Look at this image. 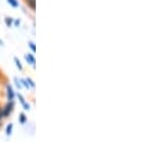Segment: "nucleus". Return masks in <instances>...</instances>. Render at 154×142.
Instances as JSON below:
<instances>
[{"label": "nucleus", "mask_w": 154, "mask_h": 142, "mask_svg": "<svg viewBox=\"0 0 154 142\" xmlns=\"http://www.w3.org/2000/svg\"><path fill=\"white\" fill-rule=\"evenodd\" d=\"M12 109H13V100H10V104H8L7 106L5 107V110L2 111V113H4V116H8V115L11 113V111H12Z\"/></svg>", "instance_id": "obj_1"}, {"label": "nucleus", "mask_w": 154, "mask_h": 142, "mask_svg": "<svg viewBox=\"0 0 154 142\" xmlns=\"http://www.w3.org/2000/svg\"><path fill=\"white\" fill-rule=\"evenodd\" d=\"M25 59H26V61L32 66V67H35V63H36V61H35V57L31 55V54H26L25 55Z\"/></svg>", "instance_id": "obj_2"}, {"label": "nucleus", "mask_w": 154, "mask_h": 142, "mask_svg": "<svg viewBox=\"0 0 154 142\" xmlns=\"http://www.w3.org/2000/svg\"><path fill=\"white\" fill-rule=\"evenodd\" d=\"M13 97H14L13 90L10 85H7V98H8V100H13Z\"/></svg>", "instance_id": "obj_3"}, {"label": "nucleus", "mask_w": 154, "mask_h": 142, "mask_svg": "<svg viewBox=\"0 0 154 142\" xmlns=\"http://www.w3.org/2000/svg\"><path fill=\"white\" fill-rule=\"evenodd\" d=\"M25 2H26V5H28L32 11H35V8H36V0H25Z\"/></svg>", "instance_id": "obj_4"}, {"label": "nucleus", "mask_w": 154, "mask_h": 142, "mask_svg": "<svg viewBox=\"0 0 154 142\" xmlns=\"http://www.w3.org/2000/svg\"><path fill=\"white\" fill-rule=\"evenodd\" d=\"M18 98H19V100H20L22 105H23V107H24L25 110H29V109H30L29 104H26V103H25V100H24V98H23V96H22V94H18Z\"/></svg>", "instance_id": "obj_5"}, {"label": "nucleus", "mask_w": 154, "mask_h": 142, "mask_svg": "<svg viewBox=\"0 0 154 142\" xmlns=\"http://www.w3.org/2000/svg\"><path fill=\"white\" fill-rule=\"evenodd\" d=\"M12 129H13V124L12 123H10L8 125H7V128H6V135H11L12 134Z\"/></svg>", "instance_id": "obj_6"}, {"label": "nucleus", "mask_w": 154, "mask_h": 142, "mask_svg": "<svg viewBox=\"0 0 154 142\" xmlns=\"http://www.w3.org/2000/svg\"><path fill=\"white\" fill-rule=\"evenodd\" d=\"M7 2H8L13 8L18 7V1H17V0H7Z\"/></svg>", "instance_id": "obj_7"}, {"label": "nucleus", "mask_w": 154, "mask_h": 142, "mask_svg": "<svg viewBox=\"0 0 154 142\" xmlns=\"http://www.w3.org/2000/svg\"><path fill=\"white\" fill-rule=\"evenodd\" d=\"M14 62H16V66L18 67V69H19V71H22V69H23V66H22L20 61H19V60H18L17 57H14Z\"/></svg>", "instance_id": "obj_8"}, {"label": "nucleus", "mask_w": 154, "mask_h": 142, "mask_svg": "<svg viewBox=\"0 0 154 142\" xmlns=\"http://www.w3.org/2000/svg\"><path fill=\"white\" fill-rule=\"evenodd\" d=\"M5 23H6V25H7V26H12L13 20H12L11 18H5Z\"/></svg>", "instance_id": "obj_9"}, {"label": "nucleus", "mask_w": 154, "mask_h": 142, "mask_svg": "<svg viewBox=\"0 0 154 142\" xmlns=\"http://www.w3.org/2000/svg\"><path fill=\"white\" fill-rule=\"evenodd\" d=\"M29 47H30V49L32 50V53H36V45H35L34 42H30V43H29Z\"/></svg>", "instance_id": "obj_10"}, {"label": "nucleus", "mask_w": 154, "mask_h": 142, "mask_svg": "<svg viewBox=\"0 0 154 142\" xmlns=\"http://www.w3.org/2000/svg\"><path fill=\"white\" fill-rule=\"evenodd\" d=\"M19 119H20V123H22V124H24V123L26 122V117H25V115H23V113H22V115L19 116Z\"/></svg>", "instance_id": "obj_11"}, {"label": "nucleus", "mask_w": 154, "mask_h": 142, "mask_svg": "<svg viewBox=\"0 0 154 142\" xmlns=\"http://www.w3.org/2000/svg\"><path fill=\"white\" fill-rule=\"evenodd\" d=\"M26 81H28L29 86H31V87H35V82H34V81H32L30 78H28V79H26Z\"/></svg>", "instance_id": "obj_12"}, {"label": "nucleus", "mask_w": 154, "mask_h": 142, "mask_svg": "<svg viewBox=\"0 0 154 142\" xmlns=\"http://www.w3.org/2000/svg\"><path fill=\"white\" fill-rule=\"evenodd\" d=\"M14 81H16V85H17V87H18V88H20V87H22V85L19 84V80L16 78V79H14Z\"/></svg>", "instance_id": "obj_13"}, {"label": "nucleus", "mask_w": 154, "mask_h": 142, "mask_svg": "<svg viewBox=\"0 0 154 142\" xmlns=\"http://www.w3.org/2000/svg\"><path fill=\"white\" fill-rule=\"evenodd\" d=\"M22 82H23V85H24L25 87H28V88H29V84H28V81H26V80H22Z\"/></svg>", "instance_id": "obj_14"}, {"label": "nucleus", "mask_w": 154, "mask_h": 142, "mask_svg": "<svg viewBox=\"0 0 154 142\" xmlns=\"http://www.w3.org/2000/svg\"><path fill=\"white\" fill-rule=\"evenodd\" d=\"M19 24H20V20L18 19V20H14V25L16 26H19Z\"/></svg>", "instance_id": "obj_15"}, {"label": "nucleus", "mask_w": 154, "mask_h": 142, "mask_svg": "<svg viewBox=\"0 0 154 142\" xmlns=\"http://www.w3.org/2000/svg\"><path fill=\"white\" fill-rule=\"evenodd\" d=\"M4 116V113H2V110H0V119H1V117Z\"/></svg>", "instance_id": "obj_16"}]
</instances>
